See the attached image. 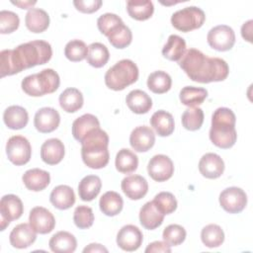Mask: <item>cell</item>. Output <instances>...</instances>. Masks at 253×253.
<instances>
[{
    "instance_id": "26",
    "label": "cell",
    "mask_w": 253,
    "mask_h": 253,
    "mask_svg": "<svg viewBox=\"0 0 253 253\" xmlns=\"http://www.w3.org/2000/svg\"><path fill=\"white\" fill-rule=\"evenodd\" d=\"M25 23L32 33H42L49 26V16L41 8H32L26 14Z\"/></svg>"
},
{
    "instance_id": "18",
    "label": "cell",
    "mask_w": 253,
    "mask_h": 253,
    "mask_svg": "<svg viewBox=\"0 0 253 253\" xmlns=\"http://www.w3.org/2000/svg\"><path fill=\"white\" fill-rule=\"evenodd\" d=\"M200 173L208 179H216L224 171V162L222 158L215 153H206L199 162Z\"/></svg>"
},
{
    "instance_id": "4",
    "label": "cell",
    "mask_w": 253,
    "mask_h": 253,
    "mask_svg": "<svg viewBox=\"0 0 253 253\" xmlns=\"http://www.w3.org/2000/svg\"><path fill=\"white\" fill-rule=\"evenodd\" d=\"M235 122V115L230 109L224 107L216 109L211 117V126L210 129L211 141L222 149L232 147L237 139Z\"/></svg>"
},
{
    "instance_id": "30",
    "label": "cell",
    "mask_w": 253,
    "mask_h": 253,
    "mask_svg": "<svg viewBox=\"0 0 253 253\" xmlns=\"http://www.w3.org/2000/svg\"><path fill=\"white\" fill-rule=\"evenodd\" d=\"M102 182L100 177L96 175L85 176L78 185V194L82 201L90 202L94 200L100 193Z\"/></svg>"
},
{
    "instance_id": "41",
    "label": "cell",
    "mask_w": 253,
    "mask_h": 253,
    "mask_svg": "<svg viewBox=\"0 0 253 253\" xmlns=\"http://www.w3.org/2000/svg\"><path fill=\"white\" fill-rule=\"evenodd\" d=\"M181 121L186 129L192 131L198 130L204 123V112L201 108H189L183 113Z\"/></svg>"
},
{
    "instance_id": "38",
    "label": "cell",
    "mask_w": 253,
    "mask_h": 253,
    "mask_svg": "<svg viewBox=\"0 0 253 253\" xmlns=\"http://www.w3.org/2000/svg\"><path fill=\"white\" fill-rule=\"evenodd\" d=\"M110 58V52L107 46L101 42H92L88 46V54H87V62L95 67L101 68L103 67Z\"/></svg>"
},
{
    "instance_id": "32",
    "label": "cell",
    "mask_w": 253,
    "mask_h": 253,
    "mask_svg": "<svg viewBox=\"0 0 253 253\" xmlns=\"http://www.w3.org/2000/svg\"><path fill=\"white\" fill-rule=\"evenodd\" d=\"M59 105L66 113H75L83 106V95L76 88H67L59 95Z\"/></svg>"
},
{
    "instance_id": "42",
    "label": "cell",
    "mask_w": 253,
    "mask_h": 253,
    "mask_svg": "<svg viewBox=\"0 0 253 253\" xmlns=\"http://www.w3.org/2000/svg\"><path fill=\"white\" fill-rule=\"evenodd\" d=\"M88 46L83 41L72 40L68 42L64 47V55L73 62L81 61L87 57Z\"/></svg>"
},
{
    "instance_id": "11",
    "label": "cell",
    "mask_w": 253,
    "mask_h": 253,
    "mask_svg": "<svg viewBox=\"0 0 253 253\" xmlns=\"http://www.w3.org/2000/svg\"><path fill=\"white\" fill-rule=\"evenodd\" d=\"M24 206L21 199L13 194L5 195L0 201V215H1V230L3 231L12 220L22 216Z\"/></svg>"
},
{
    "instance_id": "23",
    "label": "cell",
    "mask_w": 253,
    "mask_h": 253,
    "mask_svg": "<svg viewBox=\"0 0 253 253\" xmlns=\"http://www.w3.org/2000/svg\"><path fill=\"white\" fill-rule=\"evenodd\" d=\"M128 109L137 115L146 114L152 108V100L146 92L135 89L130 91L126 98Z\"/></svg>"
},
{
    "instance_id": "35",
    "label": "cell",
    "mask_w": 253,
    "mask_h": 253,
    "mask_svg": "<svg viewBox=\"0 0 253 253\" xmlns=\"http://www.w3.org/2000/svg\"><path fill=\"white\" fill-rule=\"evenodd\" d=\"M116 168L119 172L129 174L134 172L138 166V157L127 148H122L116 155Z\"/></svg>"
},
{
    "instance_id": "43",
    "label": "cell",
    "mask_w": 253,
    "mask_h": 253,
    "mask_svg": "<svg viewBox=\"0 0 253 253\" xmlns=\"http://www.w3.org/2000/svg\"><path fill=\"white\" fill-rule=\"evenodd\" d=\"M187 232L185 228L179 224H170L163 230V240L170 246H177L184 242Z\"/></svg>"
},
{
    "instance_id": "40",
    "label": "cell",
    "mask_w": 253,
    "mask_h": 253,
    "mask_svg": "<svg viewBox=\"0 0 253 253\" xmlns=\"http://www.w3.org/2000/svg\"><path fill=\"white\" fill-rule=\"evenodd\" d=\"M110 43L116 48H125L128 46L132 41L130 29L124 23L115 29L108 37Z\"/></svg>"
},
{
    "instance_id": "22",
    "label": "cell",
    "mask_w": 253,
    "mask_h": 253,
    "mask_svg": "<svg viewBox=\"0 0 253 253\" xmlns=\"http://www.w3.org/2000/svg\"><path fill=\"white\" fill-rule=\"evenodd\" d=\"M22 180L28 190L40 192L48 186L50 182V175L47 171L42 169L33 168L24 173Z\"/></svg>"
},
{
    "instance_id": "9",
    "label": "cell",
    "mask_w": 253,
    "mask_h": 253,
    "mask_svg": "<svg viewBox=\"0 0 253 253\" xmlns=\"http://www.w3.org/2000/svg\"><path fill=\"white\" fill-rule=\"evenodd\" d=\"M210 46L218 51H226L232 48L235 43V34L231 27L218 25L211 28L207 36Z\"/></svg>"
},
{
    "instance_id": "20",
    "label": "cell",
    "mask_w": 253,
    "mask_h": 253,
    "mask_svg": "<svg viewBox=\"0 0 253 253\" xmlns=\"http://www.w3.org/2000/svg\"><path fill=\"white\" fill-rule=\"evenodd\" d=\"M64 154L63 142L58 138H49L41 147V158L48 165L58 164L63 159Z\"/></svg>"
},
{
    "instance_id": "5",
    "label": "cell",
    "mask_w": 253,
    "mask_h": 253,
    "mask_svg": "<svg viewBox=\"0 0 253 253\" xmlns=\"http://www.w3.org/2000/svg\"><path fill=\"white\" fill-rule=\"evenodd\" d=\"M60 84V79L53 69L45 68L39 73L26 76L21 83L23 91L32 97H40L55 92Z\"/></svg>"
},
{
    "instance_id": "10",
    "label": "cell",
    "mask_w": 253,
    "mask_h": 253,
    "mask_svg": "<svg viewBox=\"0 0 253 253\" xmlns=\"http://www.w3.org/2000/svg\"><path fill=\"white\" fill-rule=\"evenodd\" d=\"M219 205L229 213H238L242 211L247 205L246 193L237 187H229L219 194Z\"/></svg>"
},
{
    "instance_id": "29",
    "label": "cell",
    "mask_w": 253,
    "mask_h": 253,
    "mask_svg": "<svg viewBox=\"0 0 253 253\" xmlns=\"http://www.w3.org/2000/svg\"><path fill=\"white\" fill-rule=\"evenodd\" d=\"M97 127H100V122L97 117L92 114H84L73 122L72 135L77 141L81 142L89 131Z\"/></svg>"
},
{
    "instance_id": "19",
    "label": "cell",
    "mask_w": 253,
    "mask_h": 253,
    "mask_svg": "<svg viewBox=\"0 0 253 253\" xmlns=\"http://www.w3.org/2000/svg\"><path fill=\"white\" fill-rule=\"evenodd\" d=\"M37 239V232L30 223H20L16 225L9 235L10 243L13 247L24 249L31 246Z\"/></svg>"
},
{
    "instance_id": "28",
    "label": "cell",
    "mask_w": 253,
    "mask_h": 253,
    "mask_svg": "<svg viewBox=\"0 0 253 253\" xmlns=\"http://www.w3.org/2000/svg\"><path fill=\"white\" fill-rule=\"evenodd\" d=\"M150 125L160 136H168L172 134L175 128L173 116L164 110L156 111L151 116Z\"/></svg>"
},
{
    "instance_id": "8",
    "label": "cell",
    "mask_w": 253,
    "mask_h": 253,
    "mask_svg": "<svg viewBox=\"0 0 253 253\" xmlns=\"http://www.w3.org/2000/svg\"><path fill=\"white\" fill-rule=\"evenodd\" d=\"M6 154L13 164L25 165L31 159L32 146L25 136L13 135L6 143Z\"/></svg>"
},
{
    "instance_id": "27",
    "label": "cell",
    "mask_w": 253,
    "mask_h": 253,
    "mask_svg": "<svg viewBox=\"0 0 253 253\" xmlns=\"http://www.w3.org/2000/svg\"><path fill=\"white\" fill-rule=\"evenodd\" d=\"M4 124L8 128L21 129L24 128L29 122V115L26 109L21 106H10L3 114Z\"/></svg>"
},
{
    "instance_id": "13",
    "label": "cell",
    "mask_w": 253,
    "mask_h": 253,
    "mask_svg": "<svg viewBox=\"0 0 253 253\" xmlns=\"http://www.w3.org/2000/svg\"><path fill=\"white\" fill-rule=\"evenodd\" d=\"M29 222L37 233L46 234L53 230L55 218L53 214L45 208L35 207L29 214Z\"/></svg>"
},
{
    "instance_id": "17",
    "label": "cell",
    "mask_w": 253,
    "mask_h": 253,
    "mask_svg": "<svg viewBox=\"0 0 253 253\" xmlns=\"http://www.w3.org/2000/svg\"><path fill=\"white\" fill-rule=\"evenodd\" d=\"M121 188L128 199L137 201L147 194L148 184L144 177L140 175H130L123 179Z\"/></svg>"
},
{
    "instance_id": "50",
    "label": "cell",
    "mask_w": 253,
    "mask_h": 253,
    "mask_svg": "<svg viewBox=\"0 0 253 253\" xmlns=\"http://www.w3.org/2000/svg\"><path fill=\"white\" fill-rule=\"evenodd\" d=\"M252 23H253V21L249 20L246 23H244L241 27L242 38L249 42H252V33H251L252 32Z\"/></svg>"
},
{
    "instance_id": "3",
    "label": "cell",
    "mask_w": 253,
    "mask_h": 253,
    "mask_svg": "<svg viewBox=\"0 0 253 253\" xmlns=\"http://www.w3.org/2000/svg\"><path fill=\"white\" fill-rule=\"evenodd\" d=\"M81 156L84 164L92 169L104 168L110 159L109 136L100 127L89 131L81 141Z\"/></svg>"
},
{
    "instance_id": "15",
    "label": "cell",
    "mask_w": 253,
    "mask_h": 253,
    "mask_svg": "<svg viewBox=\"0 0 253 253\" xmlns=\"http://www.w3.org/2000/svg\"><path fill=\"white\" fill-rule=\"evenodd\" d=\"M60 123L58 112L50 107H44L37 111L34 118V125L38 131L48 133L55 130Z\"/></svg>"
},
{
    "instance_id": "1",
    "label": "cell",
    "mask_w": 253,
    "mask_h": 253,
    "mask_svg": "<svg viewBox=\"0 0 253 253\" xmlns=\"http://www.w3.org/2000/svg\"><path fill=\"white\" fill-rule=\"evenodd\" d=\"M52 55L50 44L42 40L22 43L14 49H4L0 52L1 77L14 75L36 65L49 61Z\"/></svg>"
},
{
    "instance_id": "25",
    "label": "cell",
    "mask_w": 253,
    "mask_h": 253,
    "mask_svg": "<svg viewBox=\"0 0 253 253\" xmlns=\"http://www.w3.org/2000/svg\"><path fill=\"white\" fill-rule=\"evenodd\" d=\"M49 201L52 206L58 210H67L75 203V194L73 189L67 185H58L51 191Z\"/></svg>"
},
{
    "instance_id": "36",
    "label": "cell",
    "mask_w": 253,
    "mask_h": 253,
    "mask_svg": "<svg viewBox=\"0 0 253 253\" xmlns=\"http://www.w3.org/2000/svg\"><path fill=\"white\" fill-rule=\"evenodd\" d=\"M208 97V91L205 88L186 86L180 91V101L183 105L189 108H194L203 104Z\"/></svg>"
},
{
    "instance_id": "39",
    "label": "cell",
    "mask_w": 253,
    "mask_h": 253,
    "mask_svg": "<svg viewBox=\"0 0 253 253\" xmlns=\"http://www.w3.org/2000/svg\"><path fill=\"white\" fill-rule=\"evenodd\" d=\"M202 242L209 248L219 247L224 241V232L217 224L206 225L201 231Z\"/></svg>"
},
{
    "instance_id": "6",
    "label": "cell",
    "mask_w": 253,
    "mask_h": 253,
    "mask_svg": "<svg viewBox=\"0 0 253 253\" xmlns=\"http://www.w3.org/2000/svg\"><path fill=\"white\" fill-rule=\"evenodd\" d=\"M138 79V68L130 59H122L105 74V84L114 91H122Z\"/></svg>"
},
{
    "instance_id": "48",
    "label": "cell",
    "mask_w": 253,
    "mask_h": 253,
    "mask_svg": "<svg viewBox=\"0 0 253 253\" xmlns=\"http://www.w3.org/2000/svg\"><path fill=\"white\" fill-rule=\"evenodd\" d=\"M103 2L101 0H75L73 1V5L75 6V8L82 13H94L96 11H98L101 6H102Z\"/></svg>"
},
{
    "instance_id": "45",
    "label": "cell",
    "mask_w": 253,
    "mask_h": 253,
    "mask_svg": "<svg viewBox=\"0 0 253 253\" xmlns=\"http://www.w3.org/2000/svg\"><path fill=\"white\" fill-rule=\"evenodd\" d=\"M124 22L118 15L114 13H105L101 15L97 20V26L99 31L108 37L115 29H117Z\"/></svg>"
},
{
    "instance_id": "12",
    "label": "cell",
    "mask_w": 253,
    "mask_h": 253,
    "mask_svg": "<svg viewBox=\"0 0 253 253\" xmlns=\"http://www.w3.org/2000/svg\"><path fill=\"white\" fill-rule=\"evenodd\" d=\"M148 175L156 182H164L170 179L174 173V164L172 160L164 155H154L147 164Z\"/></svg>"
},
{
    "instance_id": "47",
    "label": "cell",
    "mask_w": 253,
    "mask_h": 253,
    "mask_svg": "<svg viewBox=\"0 0 253 253\" xmlns=\"http://www.w3.org/2000/svg\"><path fill=\"white\" fill-rule=\"evenodd\" d=\"M20 19L19 16L7 10H2L0 12V33L1 34H11L19 28Z\"/></svg>"
},
{
    "instance_id": "44",
    "label": "cell",
    "mask_w": 253,
    "mask_h": 253,
    "mask_svg": "<svg viewBox=\"0 0 253 253\" xmlns=\"http://www.w3.org/2000/svg\"><path fill=\"white\" fill-rule=\"evenodd\" d=\"M153 203L158 208V210L164 214H170L174 212L177 209V200L173 194L169 192H160L154 199Z\"/></svg>"
},
{
    "instance_id": "21",
    "label": "cell",
    "mask_w": 253,
    "mask_h": 253,
    "mask_svg": "<svg viewBox=\"0 0 253 253\" xmlns=\"http://www.w3.org/2000/svg\"><path fill=\"white\" fill-rule=\"evenodd\" d=\"M164 215L165 214L158 210L153 201H150L141 207L139 211V221L145 229L152 230L162 224Z\"/></svg>"
},
{
    "instance_id": "37",
    "label": "cell",
    "mask_w": 253,
    "mask_h": 253,
    "mask_svg": "<svg viewBox=\"0 0 253 253\" xmlns=\"http://www.w3.org/2000/svg\"><path fill=\"white\" fill-rule=\"evenodd\" d=\"M172 79L170 75L162 70H157L149 74L147 78L148 89L155 94H163L170 90Z\"/></svg>"
},
{
    "instance_id": "24",
    "label": "cell",
    "mask_w": 253,
    "mask_h": 253,
    "mask_svg": "<svg viewBox=\"0 0 253 253\" xmlns=\"http://www.w3.org/2000/svg\"><path fill=\"white\" fill-rule=\"evenodd\" d=\"M49 248L55 253H72L77 247V240L68 231H58L48 241Z\"/></svg>"
},
{
    "instance_id": "34",
    "label": "cell",
    "mask_w": 253,
    "mask_h": 253,
    "mask_svg": "<svg viewBox=\"0 0 253 253\" xmlns=\"http://www.w3.org/2000/svg\"><path fill=\"white\" fill-rule=\"evenodd\" d=\"M126 10L132 19L137 21H145L152 16L154 6L149 0H129L126 2Z\"/></svg>"
},
{
    "instance_id": "31",
    "label": "cell",
    "mask_w": 253,
    "mask_h": 253,
    "mask_svg": "<svg viewBox=\"0 0 253 253\" xmlns=\"http://www.w3.org/2000/svg\"><path fill=\"white\" fill-rule=\"evenodd\" d=\"M99 207L104 214L108 216H115L122 211L124 201L119 193L108 191L100 198Z\"/></svg>"
},
{
    "instance_id": "7",
    "label": "cell",
    "mask_w": 253,
    "mask_h": 253,
    "mask_svg": "<svg viewBox=\"0 0 253 253\" xmlns=\"http://www.w3.org/2000/svg\"><path fill=\"white\" fill-rule=\"evenodd\" d=\"M206 20L205 12L196 6H190L176 11L171 16L172 26L181 32L188 33L201 28Z\"/></svg>"
},
{
    "instance_id": "51",
    "label": "cell",
    "mask_w": 253,
    "mask_h": 253,
    "mask_svg": "<svg viewBox=\"0 0 253 253\" xmlns=\"http://www.w3.org/2000/svg\"><path fill=\"white\" fill-rule=\"evenodd\" d=\"M83 252H108V249L99 243H91L83 249Z\"/></svg>"
},
{
    "instance_id": "14",
    "label": "cell",
    "mask_w": 253,
    "mask_h": 253,
    "mask_svg": "<svg viewBox=\"0 0 253 253\" xmlns=\"http://www.w3.org/2000/svg\"><path fill=\"white\" fill-rule=\"evenodd\" d=\"M143 240L140 229L132 224L123 226L117 234V244L124 251L131 252L137 250Z\"/></svg>"
},
{
    "instance_id": "49",
    "label": "cell",
    "mask_w": 253,
    "mask_h": 253,
    "mask_svg": "<svg viewBox=\"0 0 253 253\" xmlns=\"http://www.w3.org/2000/svg\"><path fill=\"white\" fill-rule=\"evenodd\" d=\"M146 253L148 252H171V247L165 241H154L147 245L144 250Z\"/></svg>"
},
{
    "instance_id": "33",
    "label": "cell",
    "mask_w": 253,
    "mask_h": 253,
    "mask_svg": "<svg viewBox=\"0 0 253 253\" xmlns=\"http://www.w3.org/2000/svg\"><path fill=\"white\" fill-rule=\"evenodd\" d=\"M185 51V40L178 35H171L162 48V55L171 61H179L184 55Z\"/></svg>"
},
{
    "instance_id": "2",
    "label": "cell",
    "mask_w": 253,
    "mask_h": 253,
    "mask_svg": "<svg viewBox=\"0 0 253 253\" xmlns=\"http://www.w3.org/2000/svg\"><path fill=\"white\" fill-rule=\"evenodd\" d=\"M178 62L190 79L199 83L223 81L229 73L225 60L207 56L196 48L187 49Z\"/></svg>"
},
{
    "instance_id": "16",
    "label": "cell",
    "mask_w": 253,
    "mask_h": 253,
    "mask_svg": "<svg viewBox=\"0 0 253 253\" xmlns=\"http://www.w3.org/2000/svg\"><path fill=\"white\" fill-rule=\"evenodd\" d=\"M155 143L154 131L146 126H136L129 135V144L137 152L148 151Z\"/></svg>"
},
{
    "instance_id": "46",
    "label": "cell",
    "mask_w": 253,
    "mask_h": 253,
    "mask_svg": "<svg viewBox=\"0 0 253 253\" xmlns=\"http://www.w3.org/2000/svg\"><path fill=\"white\" fill-rule=\"evenodd\" d=\"M75 225L80 229H86L93 225L94 213L90 207L78 206L73 213Z\"/></svg>"
},
{
    "instance_id": "52",
    "label": "cell",
    "mask_w": 253,
    "mask_h": 253,
    "mask_svg": "<svg viewBox=\"0 0 253 253\" xmlns=\"http://www.w3.org/2000/svg\"><path fill=\"white\" fill-rule=\"evenodd\" d=\"M11 3L20 7L21 9H29L32 6H34L37 3V1H11Z\"/></svg>"
}]
</instances>
